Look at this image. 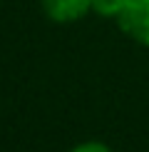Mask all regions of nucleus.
<instances>
[{
  "label": "nucleus",
  "instance_id": "1",
  "mask_svg": "<svg viewBox=\"0 0 149 152\" xmlns=\"http://www.w3.org/2000/svg\"><path fill=\"white\" fill-rule=\"evenodd\" d=\"M114 20L129 40L149 48V0H124Z\"/></svg>",
  "mask_w": 149,
  "mask_h": 152
},
{
  "label": "nucleus",
  "instance_id": "3",
  "mask_svg": "<svg viewBox=\"0 0 149 152\" xmlns=\"http://www.w3.org/2000/svg\"><path fill=\"white\" fill-rule=\"evenodd\" d=\"M122 3L124 0H92V12H97L102 18H114L119 12Z\"/></svg>",
  "mask_w": 149,
  "mask_h": 152
},
{
  "label": "nucleus",
  "instance_id": "4",
  "mask_svg": "<svg viewBox=\"0 0 149 152\" xmlns=\"http://www.w3.org/2000/svg\"><path fill=\"white\" fill-rule=\"evenodd\" d=\"M70 152H112V150H109V145H104V142L87 140V142H80V145H74V147H72Z\"/></svg>",
  "mask_w": 149,
  "mask_h": 152
},
{
  "label": "nucleus",
  "instance_id": "2",
  "mask_svg": "<svg viewBox=\"0 0 149 152\" xmlns=\"http://www.w3.org/2000/svg\"><path fill=\"white\" fill-rule=\"evenodd\" d=\"M40 5L50 20L60 25L77 23L92 12V0H40Z\"/></svg>",
  "mask_w": 149,
  "mask_h": 152
}]
</instances>
